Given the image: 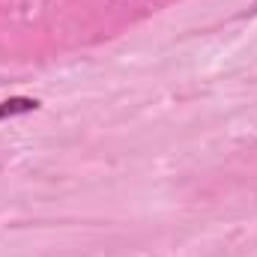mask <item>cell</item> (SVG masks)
<instances>
[{"label":"cell","instance_id":"cell-1","mask_svg":"<svg viewBox=\"0 0 257 257\" xmlns=\"http://www.w3.org/2000/svg\"><path fill=\"white\" fill-rule=\"evenodd\" d=\"M39 108V99H30V96H12V99H3L0 102V120H12V117H21V114H30Z\"/></svg>","mask_w":257,"mask_h":257}]
</instances>
